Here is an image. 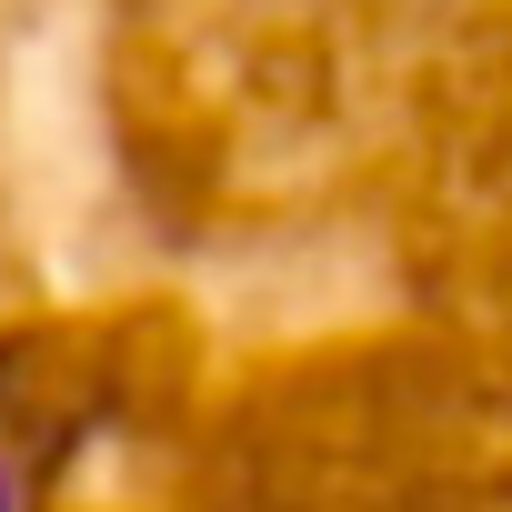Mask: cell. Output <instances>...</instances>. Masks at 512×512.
Returning a JSON list of instances; mask_svg holds the SVG:
<instances>
[{
    "instance_id": "cell-1",
    "label": "cell",
    "mask_w": 512,
    "mask_h": 512,
    "mask_svg": "<svg viewBox=\"0 0 512 512\" xmlns=\"http://www.w3.org/2000/svg\"><path fill=\"white\" fill-rule=\"evenodd\" d=\"M0 512H512V0H0Z\"/></svg>"
}]
</instances>
